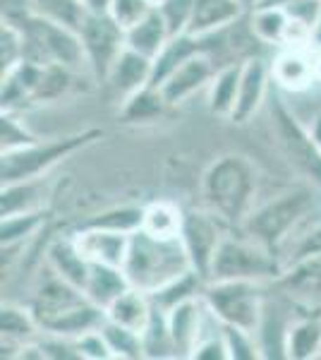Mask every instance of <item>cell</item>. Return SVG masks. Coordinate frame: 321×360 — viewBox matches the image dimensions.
Returning a JSON list of instances; mask_svg holds the SVG:
<instances>
[{"label": "cell", "instance_id": "obj_1", "mask_svg": "<svg viewBox=\"0 0 321 360\" xmlns=\"http://www.w3.org/2000/svg\"><path fill=\"white\" fill-rule=\"evenodd\" d=\"M192 269L195 266L185 250L183 238H159L144 229L130 236L122 271L132 288L154 295Z\"/></svg>", "mask_w": 321, "mask_h": 360}, {"label": "cell", "instance_id": "obj_2", "mask_svg": "<svg viewBox=\"0 0 321 360\" xmlns=\"http://www.w3.org/2000/svg\"><path fill=\"white\" fill-rule=\"evenodd\" d=\"M256 168L247 156L225 154L207 168L202 180L204 202L228 226H240L256 207Z\"/></svg>", "mask_w": 321, "mask_h": 360}, {"label": "cell", "instance_id": "obj_3", "mask_svg": "<svg viewBox=\"0 0 321 360\" xmlns=\"http://www.w3.org/2000/svg\"><path fill=\"white\" fill-rule=\"evenodd\" d=\"M20 29L25 34V60L37 65H63L77 75H91L79 29L44 15H32Z\"/></svg>", "mask_w": 321, "mask_h": 360}, {"label": "cell", "instance_id": "obj_4", "mask_svg": "<svg viewBox=\"0 0 321 360\" xmlns=\"http://www.w3.org/2000/svg\"><path fill=\"white\" fill-rule=\"evenodd\" d=\"M314 195L309 188H293L276 195L273 200L254 207L242 231L261 245L281 252V248L290 240V236L312 217Z\"/></svg>", "mask_w": 321, "mask_h": 360}, {"label": "cell", "instance_id": "obj_5", "mask_svg": "<svg viewBox=\"0 0 321 360\" xmlns=\"http://www.w3.org/2000/svg\"><path fill=\"white\" fill-rule=\"evenodd\" d=\"M101 137L103 130L86 127V130L51 139V142L39 139V142L29 144L25 149L8 152L3 154V161H0V180H3V185H8V183H20V180L41 178L53 166L60 164V161L70 159V156L81 152V149L91 147Z\"/></svg>", "mask_w": 321, "mask_h": 360}, {"label": "cell", "instance_id": "obj_6", "mask_svg": "<svg viewBox=\"0 0 321 360\" xmlns=\"http://www.w3.org/2000/svg\"><path fill=\"white\" fill-rule=\"evenodd\" d=\"M285 266L271 248L261 245L259 240L244 236L228 233L216 250L211 269H209L207 281H232V278H244V281H278Z\"/></svg>", "mask_w": 321, "mask_h": 360}, {"label": "cell", "instance_id": "obj_7", "mask_svg": "<svg viewBox=\"0 0 321 360\" xmlns=\"http://www.w3.org/2000/svg\"><path fill=\"white\" fill-rule=\"evenodd\" d=\"M264 281H244V278H232V281H207L204 286V303L221 324L237 327L242 332L256 336V329L264 317L266 295L261 291Z\"/></svg>", "mask_w": 321, "mask_h": 360}, {"label": "cell", "instance_id": "obj_8", "mask_svg": "<svg viewBox=\"0 0 321 360\" xmlns=\"http://www.w3.org/2000/svg\"><path fill=\"white\" fill-rule=\"evenodd\" d=\"M271 130L276 135V144L285 156V161L302 178H307L309 183L321 188V149L314 142L309 127H305L295 118V113L285 106L281 98H276V103H271Z\"/></svg>", "mask_w": 321, "mask_h": 360}, {"label": "cell", "instance_id": "obj_9", "mask_svg": "<svg viewBox=\"0 0 321 360\" xmlns=\"http://www.w3.org/2000/svg\"><path fill=\"white\" fill-rule=\"evenodd\" d=\"M79 37L84 44L86 63H89L91 77L96 82H106L110 68L118 60V56L127 49L125 29L113 20L108 13L86 10L84 20L79 25Z\"/></svg>", "mask_w": 321, "mask_h": 360}, {"label": "cell", "instance_id": "obj_10", "mask_svg": "<svg viewBox=\"0 0 321 360\" xmlns=\"http://www.w3.org/2000/svg\"><path fill=\"white\" fill-rule=\"evenodd\" d=\"M228 236V224L211 209H190L183 219V238L185 250H188L192 266L199 271L204 278H209L214 255L221 248L223 238Z\"/></svg>", "mask_w": 321, "mask_h": 360}, {"label": "cell", "instance_id": "obj_11", "mask_svg": "<svg viewBox=\"0 0 321 360\" xmlns=\"http://www.w3.org/2000/svg\"><path fill=\"white\" fill-rule=\"evenodd\" d=\"M216 70L218 68H216L211 53L204 49L199 53L190 56L180 68H175L173 72L163 79V84L159 89L168 106H178V103L188 101L190 96H195L204 86L211 84Z\"/></svg>", "mask_w": 321, "mask_h": 360}, {"label": "cell", "instance_id": "obj_12", "mask_svg": "<svg viewBox=\"0 0 321 360\" xmlns=\"http://www.w3.org/2000/svg\"><path fill=\"white\" fill-rule=\"evenodd\" d=\"M271 79L276 86L297 94L305 91L312 84H317V72H314V46H281L276 58L271 63Z\"/></svg>", "mask_w": 321, "mask_h": 360}, {"label": "cell", "instance_id": "obj_13", "mask_svg": "<svg viewBox=\"0 0 321 360\" xmlns=\"http://www.w3.org/2000/svg\"><path fill=\"white\" fill-rule=\"evenodd\" d=\"M271 65H266L261 58H249L242 65V79L240 91H237L235 111H232L230 120L237 125H244L261 111L268 94V84H271Z\"/></svg>", "mask_w": 321, "mask_h": 360}, {"label": "cell", "instance_id": "obj_14", "mask_svg": "<svg viewBox=\"0 0 321 360\" xmlns=\"http://www.w3.org/2000/svg\"><path fill=\"white\" fill-rule=\"evenodd\" d=\"M130 236L132 233H120V231L98 229V226L84 224V229L74 233V240H77V248L89 262L120 266L122 269L127 257V248H130Z\"/></svg>", "mask_w": 321, "mask_h": 360}, {"label": "cell", "instance_id": "obj_15", "mask_svg": "<svg viewBox=\"0 0 321 360\" xmlns=\"http://www.w3.org/2000/svg\"><path fill=\"white\" fill-rule=\"evenodd\" d=\"M207 315H209V307L204 303V293L199 298H190L185 303H178L166 312L168 329H171L178 358H192V351L197 346V339L202 334Z\"/></svg>", "mask_w": 321, "mask_h": 360}, {"label": "cell", "instance_id": "obj_16", "mask_svg": "<svg viewBox=\"0 0 321 360\" xmlns=\"http://www.w3.org/2000/svg\"><path fill=\"white\" fill-rule=\"evenodd\" d=\"M151 72H154V60L132 49H125L118 56V60L110 68L106 84L110 86L115 96L120 101L130 98L132 94H137L139 89L151 84Z\"/></svg>", "mask_w": 321, "mask_h": 360}, {"label": "cell", "instance_id": "obj_17", "mask_svg": "<svg viewBox=\"0 0 321 360\" xmlns=\"http://www.w3.org/2000/svg\"><path fill=\"white\" fill-rule=\"evenodd\" d=\"M244 10L247 8L240 0H195L188 34L197 39H209L235 25L244 15Z\"/></svg>", "mask_w": 321, "mask_h": 360}, {"label": "cell", "instance_id": "obj_18", "mask_svg": "<svg viewBox=\"0 0 321 360\" xmlns=\"http://www.w3.org/2000/svg\"><path fill=\"white\" fill-rule=\"evenodd\" d=\"M46 262H48L51 271H53L58 278H63V281L72 283V286L84 291V283L91 271V262L81 255L74 236L55 238L48 245V250H46Z\"/></svg>", "mask_w": 321, "mask_h": 360}, {"label": "cell", "instance_id": "obj_19", "mask_svg": "<svg viewBox=\"0 0 321 360\" xmlns=\"http://www.w3.org/2000/svg\"><path fill=\"white\" fill-rule=\"evenodd\" d=\"M151 315H154V300H151V295L132 286L125 293H120L106 307V319L120 324L125 329H132L137 334H142L147 329Z\"/></svg>", "mask_w": 321, "mask_h": 360}, {"label": "cell", "instance_id": "obj_20", "mask_svg": "<svg viewBox=\"0 0 321 360\" xmlns=\"http://www.w3.org/2000/svg\"><path fill=\"white\" fill-rule=\"evenodd\" d=\"M0 329H3V358H8V351H22V346L39 339L41 334L39 319L32 307H22L13 303L3 305Z\"/></svg>", "mask_w": 321, "mask_h": 360}, {"label": "cell", "instance_id": "obj_21", "mask_svg": "<svg viewBox=\"0 0 321 360\" xmlns=\"http://www.w3.org/2000/svg\"><path fill=\"white\" fill-rule=\"evenodd\" d=\"M278 283L300 303H312L321 298V255L285 266Z\"/></svg>", "mask_w": 321, "mask_h": 360}, {"label": "cell", "instance_id": "obj_22", "mask_svg": "<svg viewBox=\"0 0 321 360\" xmlns=\"http://www.w3.org/2000/svg\"><path fill=\"white\" fill-rule=\"evenodd\" d=\"M171 29H168V22L163 20L159 5H156L151 13L144 17L139 25H134L132 29L125 32V39H127V49L137 51V53L147 56L154 60L156 56L163 51V46L171 41Z\"/></svg>", "mask_w": 321, "mask_h": 360}, {"label": "cell", "instance_id": "obj_23", "mask_svg": "<svg viewBox=\"0 0 321 360\" xmlns=\"http://www.w3.org/2000/svg\"><path fill=\"white\" fill-rule=\"evenodd\" d=\"M242 63H228V65L218 68L211 79L209 89V111L218 118L230 120L232 111H235L237 91H240V79H242Z\"/></svg>", "mask_w": 321, "mask_h": 360}, {"label": "cell", "instance_id": "obj_24", "mask_svg": "<svg viewBox=\"0 0 321 360\" xmlns=\"http://www.w3.org/2000/svg\"><path fill=\"white\" fill-rule=\"evenodd\" d=\"M46 195H48V185L44 176L32 180H20V183L3 185V217H13V214H27V212H44Z\"/></svg>", "mask_w": 321, "mask_h": 360}, {"label": "cell", "instance_id": "obj_25", "mask_svg": "<svg viewBox=\"0 0 321 360\" xmlns=\"http://www.w3.org/2000/svg\"><path fill=\"white\" fill-rule=\"evenodd\" d=\"M130 288L125 271L120 266H108V264H94L91 262L89 278L84 283V295L98 307H106L118 298L120 293H125Z\"/></svg>", "mask_w": 321, "mask_h": 360}, {"label": "cell", "instance_id": "obj_26", "mask_svg": "<svg viewBox=\"0 0 321 360\" xmlns=\"http://www.w3.org/2000/svg\"><path fill=\"white\" fill-rule=\"evenodd\" d=\"M249 20H252V34L254 39H259L261 44H271V46H285L288 44V34H290V15L285 8L278 5H256L249 10Z\"/></svg>", "mask_w": 321, "mask_h": 360}, {"label": "cell", "instance_id": "obj_27", "mask_svg": "<svg viewBox=\"0 0 321 360\" xmlns=\"http://www.w3.org/2000/svg\"><path fill=\"white\" fill-rule=\"evenodd\" d=\"M204 39H197L192 34H175L171 37V41L163 46V51L159 56L154 58V72H151V84L154 86H161L163 79L173 72L175 68H180L190 56L199 53L204 51Z\"/></svg>", "mask_w": 321, "mask_h": 360}, {"label": "cell", "instance_id": "obj_28", "mask_svg": "<svg viewBox=\"0 0 321 360\" xmlns=\"http://www.w3.org/2000/svg\"><path fill=\"white\" fill-rule=\"evenodd\" d=\"M285 351L293 360H312L321 356V315L297 317L288 327Z\"/></svg>", "mask_w": 321, "mask_h": 360}, {"label": "cell", "instance_id": "obj_29", "mask_svg": "<svg viewBox=\"0 0 321 360\" xmlns=\"http://www.w3.org/2000/svg\"><path fill=\"white\" fill-rule=\"evenodd\" d=\"M183 219L185 212L178 205H173L168 200H159L144 207L142 229L159 238H180V233H183Z\"/></svg>", "mask_w": 321, "mask_h": 360}, {"label": "cell", "instance_id": "obj_30", "mask_svg": "<svg viewBox=\"0 0 321 360\" xmlns=\"http://www.w3.org/2000/svg\"><path fill=\"white\" fill-rule=\"evenodd\" d=\"M142 346H144V358H178L171 329H168V317L156 305L147 329L142 332Z\"/></svg>", "mask_w": 321, "mask_h": 360}, {"label": "cell", "instance_id": "obj_31", "mask_svg": "<svg viewBox=\"0 0 321 360\" xmlns=\"http://www.w3.org/2000/svg\"><path fill=\"white\" fill-rule=\"evenodd\" d=\"M166 106L168 103H166V98H163L159 86L149 84V86H144V89H139L137 94H132L130 98H125L120 113L127 123H139V120L144 123V120L159 118Z\"/></svg>", "mask_w": 321, "mask_h": 360}, {"label": "cell", "instance_id": "obj_32", "mask_svg": "<svg viewBox=\"0 0 321 360\" xmlns=\"http://www.w3.org/2000/svg\"><path fill=\"white\" fill-rule=\"evenodd\" d=\"M283 250L290 255V257L285 259V266L300 262V259L314 257V255H321V219L312 221V217H309L307 221L290 236V240L281 248V252ZM281 252H278V257H281Z\"/></svg>", "mask_w": 321, "mask_h": 360}, {"label": "cell", "instance_id": "obj_33", "mask_svg": "<svg viewBox=\"0 0 321 360\" xmlns=\"http://www.w3.org/2000/svg\"><path fill=\"white\" fill-rule=\"evenodd\" d=\"M44 212H27V214H13L3 217L0 226V240L3 248H22L32 236H37L44 229Z\"/></svg>", "mask_w": 321, "mask_h": 360}, {"label": "cell", "instance_id": "obj_34", "mask_svg": "<svg viewBox=\"0 0 321 360\" xmlns=\"http://www.w3.org/2000/svg\"><path fill=\"white\" fill-rule=\"evenodd\" d=\"M101 332L106 336V341H108V346L115 358H130V360L144 358L142 334L120 327V324L110 322V319H103Z\"/></svg>", "mask_w": 321, "mask_h": 360}, {"label": "cell", "instance_id": "obj_35", "mask_svg": "<svg viewBox=\"0 0 321 360\" xmlns=\"http://www.w3.org/2000/svg\"><path fill=\"white\" fill-rule=\"evenodd\" d=\"M34 142H39V137L25 125L17 111H3V118H0V149H3V154L25 149Z\"/></svg>", "mask_w": 321, "mask_h": 360}, {"label": "cell", "instance_id": "obj_36", "mask_svg": "<svg viewBox=\"0 0 321 360\" xmlns=\"http://www.w3.org/2000/svg\"><path fill=\"white\" fill-rule=\"evenodd\" d=\"M29 3L37 15L51 17V20H58L74 29H79L86 15V5L81 0H29Z\"/></svg>", "mask_w": 321, "mask_h": 360}, {"label": "cell", "instance_id": "obj_37", "mask_svg": "<svg viewBox=\"0 0 321 360\" xmlns=\"http://www.w3.org/2000/svg\"><path fill=\"white\" fill-rule=\"evenodd\" d=\"M144 207H115L103 214H96L86 226H98V229L120 231V233H134L142 229Z\"/></svg>", "mask_w": 321, "mask_h": 360}, {"label": "cell", "instance_id": "obj_38", "mask_svg": "<svg viewBox=\"0 0 321 360\" xmlns=\"http://www.w3.org/2000/svg\"><path fill=\"white\" fill-rule=\"evenodd\" d=\"M25 63V34L20 27L3 22L0 27V77Z\"/></svg>", "mask_w": 321, "mask_h": 360}, {"label": "cell", "instance_id": "obj_39", "mask_svg": "<svg viewBox=\"0 0 321 360\" xmlns=\"http://www.w3.org/2000/svg\"><path fill=\"white\" fill-rule=\"evenodd\" d=\"M154 8H156L154 0H110L106 13L127 32L134 25H139Z\"/></svg>", "mask_w": 321, "mask_h": 360}, {"label": "cell", "instance_id": "obj_40", "mask_svg": "<svg viewBox=\"0 0 321 360\" xmlns=\"http://www.w3.org/2000/svg\"><path fill=\"white\" fill-rule=\"evenodd\" d=\"M223 336H225V346H228V356H230V360L261 358V348H259V341H256L254 334L223 324Z\"/></svg>", "mask_w": 321, "mask_h": 360}, {"label": "cell", "instance_id": "obj_41", "mask_svg": "<svg viewBox=\"0 0 321 360\" xmlns=\"http://www.w3.org/2000/svg\"><path fill=\"white\" fill-rule=\"evenodd\" d=\"M159 10L163 15V20L168 22L171 34H185L190 25L192 10H195V0H161Z\"/></svg>", "mask_w": 321, "mask_h": 360}, {"label": "cell", "instance_id": "obj_42", "mask_svg": "<svg viewBox=\"0 0 321 360\" xmlns=\"http://www.w3.org/2000/svg\"><path fill=\"white\" fill-rule=\"evenodd\" d=\"M74 344H77V348H79L81 360H84V358L86 360H110V358H115L113 351H110V346H108V341H106V336H103V332H101V327L77 336V339H74Z\"/></svg>", "mask_w": 321, "mask_h": 360}, {"label": "cell", "instance_id": "obj_43", "mask_svg": "<svg viewBox=\"0 0 321 360\" xmlns=\"http://www.w3.org/2000/svg\"><path fill=\"white\" fill-rule=\"evenodd\" d=\"M34 13L32 3L29 0H3V22L15 27H22Z\"/></svg>", "mask_w": 321, "mask_h": 360}, {"label": "cell", "instance_id": "obj_44", "mask_svg": "<svg viewBox=\"0 0 321 360\" xmlns=\"http://www.w3.org/2000/svg\"><path fill=\"white\" fill-rule=\"evenodd\" d=\"M309 132H312L314 142H317V147L321 149V113H317V115H314L312 125H309Z\"/></svg>", "mask_w": 321, "mask_h": 360}, {"label": "cell", "instance_id": "obj_45", "mask_svg": "<svg viewBox=\"0 0 321 360\" xmlns=\"http://www.w3.org/2000/svg\"><path fill=\"white\" fill-rule=\"evenodd\" d=\"M309 44H312L314 49H321V13L317 17V22H314V27H312V39H309Z\"/></svg>", "mask_w": 321, "mask_h": 360}, {"label": "cell", "instance_id": "obj_46", "mask_svg": "<svg viewBox=\"0 0 321 360\" xmlns=\"http://www.w3.org/2000/svg\"><path fill=\"white\" fill-rule=\"evenodd\" d=\"M293 3H297V0H259L256 5H278V8H288V5H293Z\"/></svg>", "mask_w": 321, "mask_h": 360}, {"label": "cell", "instance_id": "obj_47", "mask_svg": "<svg viewBox=\"0 0 321 360\" xmlns=\"http://www.w3.org/2000/svg\"><path fill=\"white\" fill-rule=\"evenodd\" d=\"M314 72H317V82H321V49H314Z\"/></svg>", "mask_w": 321, "mask_h": 360}, {"label": "cell", "instance_id": "obj_48", "mask_svg": "<svg viewBox=\"0 0 321 360\" xmlns=\"http://www.w3.org/2000/svg\"><path fill=\"white\" fill-rule=\"evenodd\" d=\"M240 3H242V5H244V8H247V10H252L254 5L259 3V0H240Z\"/></svg>", "mask_w": 321, "mask_h": 360}, {"label": "cell", "instance_id": "obj_49", "mask_svg": "<svg viewBox=\"0 0 321 360\" xmlns=\"http://www.w3.org/2000/svg\"><path fill=\"white\" fill-rule=\"evenodd\" d=\"M154 3H156V5H159V3H161V0H154Z\"/></svg>", "mask_w": 321, "mask_h": 360}]
</instances>
